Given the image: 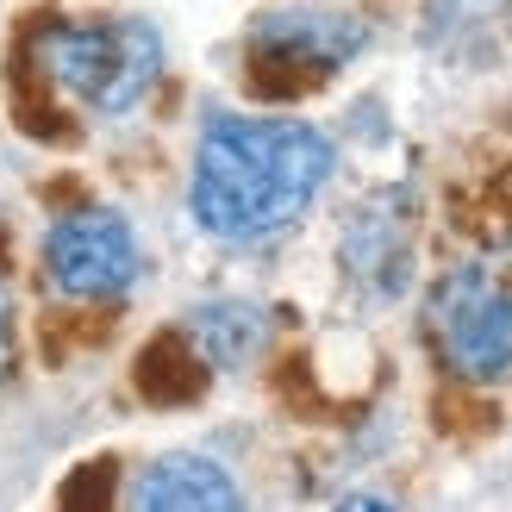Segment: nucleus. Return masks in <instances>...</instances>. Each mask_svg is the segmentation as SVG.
Wrapping results in <instances>:
<instances>
[{
    "mask_svg": "<svg viewBox=\"0 0 512 512\" xmlns=\"http://www.w3.org/2000/svg\"><path fill=\"white\" fill-rule=\"evenodd\" d=\"M331 144L294 119H213L194 150L188 207L225 244H269L313 207Z\"/></svg>",
    "mask_w": 512,
    "mask_h": 512,
    "instance_id": "obj_1",
    "label": "nucleus"
},
{
    "mask_svg": "<svg viewBox=\"0 0 512 512\" xmlns=\"http://www.w3.org/2000/svg\"><path fill=\"white\" fill-rule=\"evenodd\" d=\"M38 57L57 82L94 113H132L163 75V38L144 19L57 25L38 38Z\"/></svg>",
    "mask_w": 512,
    "mask_h": 512,
    "instance_id": "obj_2",
    "label": "nucleus"
},
{
    "mask_svg": "<svg viewBox=\"0 0 512 512\" xmlns=\"http://www.w3.org/2000/svg\"><path fill=\"white\" fill-rule=\"evenodd\" d=\"M431 338L444 363L469 381L512 369V256L463 263L431 288Z\"/></svg>",
    "mask_w": 512,
    "mask_h": 512,
    "instance_id": "obj_3",
    "label": "nucleus"
},
{
    "mask_svg": "<svg viewBox=\"0 0 512 512\" xmlns=\"http://www.w3.org/2000/svg\"><path fill=\"white\" fill-rule=\"evenodd\" d=\"M44 275L69 300H113L138 281V238L107 207H75L44 232Z\"/></svg>",
    "mask_w": 512,
    "mask_h": 512,
    "instance_id": "obj_4",
    "label": "nucleus"
},
{
    "mask_svg": "<svg viewBox=\"0 0 512 512\" xmlns=\"http://www.w3.org/2000/svg\"><path fill=\"white\" fill-rule=\"evenodd\" d=\"M363 50V25L331 19V13H275L250 32V63L263 69V82H319L338 63Z\"/></svg>",
    "mask_w": 512,
    "mask_h": 512,
    "instance_id": "obj_5",
    "label": "nucleus"
},
{
    "mask_svg": "<svg viewBox=\"0 0 512 512\" xmlns=\"http://www.w3.org/2000/svg\"><path fill=\"white\" fill-rule=\"evenodd\" d=\"M238 500H244L238 481L213 456H188V450L157 456L132 488V506H144V512H232Z\"/></svg>",
    "mask_w": 512,
    "mask_h": 512,
    "instance_id": "obj_6",
    "label": "nucleus"
},
{
    "mask_svg": "<svg viewBox=\"0 0 512 512\" xmlns=\"http://www.w3.org/2000/svg\"><path fill=\"white\" fill-rule=\"evenodd\" d=\"M194 344L207 350L213 369H238L244 356H256V344H263V313L244 300H219V306H200V313L188 319Z\"/></svg>",
    "mask_w": 512,
    "mask_h": 512,
    "instance_id": "obj_7",
    "label": "nucleus"
},
{
    "mask_svg": "<svg viewBox=\"0 0 512 512\" xmlns=\"http://www.w3.org/2000/svg\"><path fill=\"white\" fill-rule=\"evenodd\" d=\"M13 369H19V338H13V306L0 294V388L13 381Z\"/></svg>",
    "mask_w": 512,
    "mask_h": 512,
    "instance_id": "obj_8",
    "label": "nucleus"
}]
</instances>
